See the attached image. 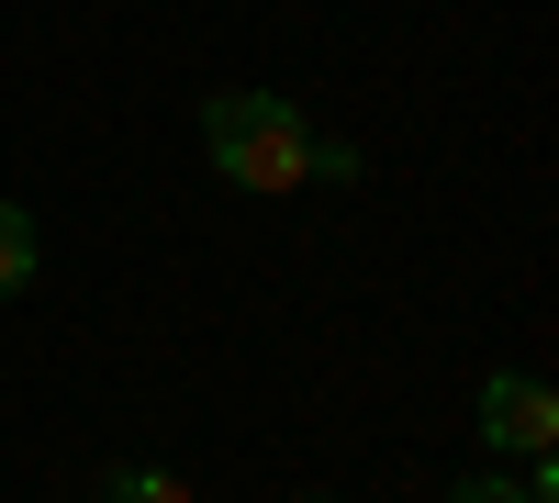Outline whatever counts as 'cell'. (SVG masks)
<instances>
[{
  "mask_svg": "<svg viewBox=\"0 0 559 503\" xmlns=\"http://www.w3.org/2000/svg\"><path fill=\"white\" fill-rule=\"evenodd\" d=\"M112 503H191L168 470H112Z\"/></svg>",
  "mask_w": 559,
  "mask_h": 503,
  "instance_id": "obj_5",
  "label": "cell"
},
{
  "mask_svg": "<svg viewBox=\"0 0 559 503\" xmlns=\"http://www.w3.org/2000/svg\"><path fill=\"white\" fill-rule=\"evenodd\" d=\"M202 146H213V168L236 179V191H292V179H313V123L280 101V89H224V101H202Z\"/></svg>",
  "mask_w": 559,
  "mask_h": 503,
  "instance_id": "obj_1",
  "label": "cell"
},
{
  "mask_svg": "<svg viewBox=\"0 0 559 503\" xmlns=\"http://www.w3.org/2000/svg\"><path fill=\"white\" fill-rule=\"evenodd\" d=\"M481 436L503 447V459H548V436H559V392L526 381V370H492V381H481Z\"/></svg>",
  "mask_w": 559,
  "mask_h": 503,
  "instance_id": "obj_2",
  "label": "cell"
},
{
  "mask_svg": "<svg viewBox=\"0 0 559 503\" xmlns=\"http://www.w3.org/2000/svg\"><path fill=\"white\" fill-rule=\"evenodd\" d=\"M448 503H548V470H537V481H503V470H471V481H459Z\"/></svg>",
  "mask_w": 559,
  "mask_h": 503,
  "instance_id": "obj_4",
  "label": "cell"
},
{
  "mask_svg": "<svg viewBox=\"0 0 559 503\" xmlns=\"http://www.w3.org/2000/svg\"><path fill=\"white\" fill-rule=\"evenodd\" d=\"M34 258H45V247H34V213H23V202H0V302L34 280Z\"/></svg>",
  "mask_w": 559,
  "mask_h": 503,
  "instance_id": "obj_3",
  "label": "cell"
}]
</instances>
